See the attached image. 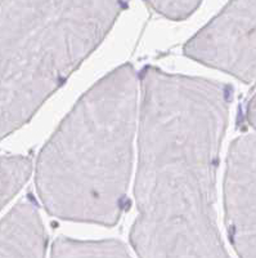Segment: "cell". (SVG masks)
Wrapping results in <instances>:
<instances>
[{"label":"cell","instance_id":"8992f818","mask_svg":"<svg viewBox=\"0 0 256 258\" xmlns=\"http://www.w3.org/2000/svg\"><path fill=\"white\" fill-rule=\"evenodd\" d=\"M48 236L31 199L16 204L0 221V257H44Z\"/></svg>","mask_w":256,"mask_h":258},{"label":"cell","instance_id":"52a82bcc","mask_svg":"<svg viewBox=\"0 0 256 258\" xmlns=\"http://www.w3.org/2000/svg\"><path fill=\"white\" fill-rule=\"evenodd\" d=\"M53 257H128V248L119 240H76L59 236L52 244Z\"/></svg>","mask_w":256,"mask_h":258},{"label":"cell","instance_id":"277c9868","mask_svg":"<svg viewBox=\"0 0 256 258\" xmlns=\"http://www.w3.org/2000/svg\"><path fill=\"white\" fill-rule=\"evenodd\" d=\"M184 54L243 83L256 82V0H230L187 41Z\"/></svg>","mask_w":256,"mask_h":258},{"label":"cell","instance_id":"6da1fadb","mask_svg":"<svg viewBox=\"0 0 256 258\" xmlns=\"http://www.w3.org/2000/svg\"><path fill=\"white\" fill-rule=\"evenodd\" d=\"M139 89L131 245L140 257H228L215 181L232 87L148 66Z\"/></svg>","mask_w":256,"mask_h":258},{"label":"cell","instance_id":"30bf717a","mask_svg":"<svg viewBox=\"0 0 256 258\" xmlns=\"http://www.w3.org/2000/svg\"><path fill=\"white\" fill-rule=\"evenodd\" d=\"M244 119L247 121L248 125L256 131V92L246 106V112H244Z\"/></svg>","mask_w":256,"mask_h":258},{"label":"cell","instance_id":"5b68a950","mask_svg":"<svg viewBox=\"0 0 256 258\" xmlns=\"http://www.w3.org/2000/svg\"><path fill=\"white\" fill-rule=\"evenodd\" d=\"M224 209L228 235L236 253L256 258V131L230 144Z\"/></svg>","mask_w":256,"mask_h":258},{"label":"cell","instance_id":"ba28073f","mask_svg":"<svg viewBox=\"0 0 256 258\" xmlns=\"http://www.w3.org/2000/svg\"><path fill=\"white\" fill-rule=\"evenodd\" d=\"M32 173V161L27 156H0V211L24 187Z\"/></svg>","mask_w":256,"mask_h":258},{"label":"cell","instance_id":"9c48e42d","mask_svg":"<svg viewBox=\"0 0 256 258\" xmlns=\"http://www.w3.org/2000/svg\"><path fill=\"white\" fill-rule=\"evenodd\" d=\"M161 16L174 21L189 17L198 8L201 0H144Z\"/></svg>","mask_w":256,"mask_h":258},{"label":"cell","instance_id":"3957f363","mask_svg":"<svg viewBox=\"0 0 256 258\" xmlns=\"http://www.w3.org/2000/svg\"><path fill=\"white\" fill-rule=\"evenodd\" d=\"M130 0H0V140L24 126Z\"/></svg>","mask_w":256,"mask_h":258},{"label":"cell","instance_id":"7a4b0ae2","mask_svg":"<svg viewBox=\"0 0 256 258\" xmlns=\"http://www.w3.org/2000/svg\"><path fill=\"white\" fill-rule=\"evenodd\" d=\"M139 78L130 63L94 84L41 149L35 183L57 218L114 226L128 208Z\"/></svg>","mask_w":256,"mask_h":258}]
</instances>
